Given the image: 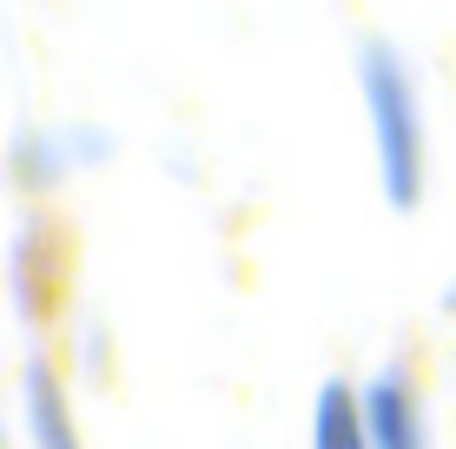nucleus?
I'll use <instances>...</instances> for the list:
<instances>
[{
    "mask_svg": "<svg viewBox=\"0 0 456 449\" xmlns=\"http://www.w3.org/2000/svg\"><path fill=\"white\" fill-rule=\"evenodd\" d=\"M357 410H364V443L370 449H430V416H423V397L411 383V370H377V377L357 390Z\"/></svg>",
    "mask_w": 456,
    "mask_h": 449,
    "instance_id": "2",
    "label": "nucleus"
},
{
    "mask_svg": "<svg viewBox=\"0 0 456 449\" xmlns=\"http://www.w3.org/2000/svg\"><path fill=\"white\" fill-rule=\"evenodd\" d=\"M0 449H13V443H7V423H0Z\"/></svg>",
    "mask_w": 456,
    "mask_h": 449,
    "instance_id": "6",
    "label": "nucleus"
},
{
    "mask_svg": "<svg viewBox=\"0 0 456 449\" xmlns=\"http://www.w3.org/2000/svg\"><path fill=\"white\" fill-rule=\"evenodd\" d=\"M444 311H456V285H450V291H444Z\"/></svg>",
    "mask_w": 456,
    "mask_h": 449,
    "instance_id": "5",
    "label": "nucleus"
},
{
    "mask_svg": "<svg viewBox=\"0 0 456 449\" xmlns=\"http://www.w3.org/2000/svg\"><path fill=\"white\" fill-rule=\"evenodd\" d=\"M20 410H27V449H86L80 443V423H73V404H67V383L53 377V364H46V357L27 364Z\"/></svg>",
    "mask_w": 456,
    "mask_h": 449,
    "instance_id": "3",
    "label": "nucleus"
},
{
    "mask_svg": "<svg viewBox=\"0 0 456 449\" xmlns=\"http://www.w3.org/2000/svg\"><path fill=\"white\" fill-rule=\"evenodd\" d=\"M311 449H370L364 443V410L357 390L344 377L318 383V404H311Z\"/></svg>",
    "mask_w": 456,
    "mask_h": 449,
    "instance_id": "4",
    "label": "nucleus"
},
{
    "mask_svg": "<svg viewBox=\"0 0 456 449\" xmlns=\"http://www.w3.org/2000/svg\"><path fill=\"white\" fill-rule=\"evenodd\" d=\"M357 86H364V113H370V146H377L384 198L397 212H417L423 205V185H430V139H423L417 73L403 67L397 46L370 40L364 53H357Z\"/></svg>",
    "mask_w": 456,
    "mask_h": 449,
    "instance_id": "1",
    "label": "nucleus"
}]
</instances>
